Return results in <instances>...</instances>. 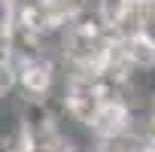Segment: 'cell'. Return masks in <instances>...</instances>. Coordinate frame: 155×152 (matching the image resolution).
<instances>
[{
  "mask_svg": "<svg viewBox=\"0 0 155 152\" xmlns=\"http://www.w3.org/2000/svg\"><path fill=\"white\" fill-rule=\"evenodd\" d=\"M91 140H113L122 134H134V110L128 104L119 101H107L101 107V113L94 116V122L88 125Z\"/></svg>",
  "mask_w": 155,
  "mask_h": 152,
  "instance_id": "obj_1",
  "label": "cell"
},
{
  "mask_svg": "<svg viewBox=\"0 0 155 152\" xmlns=\"http://www.w3.org/2000/svg\"><path fill=\"white\" fill-rule=\"evenodd\" d=\"M122 43H125V55H128L134 73H143V76L155 73V40L149 34H137Z\"/></svg>",
  "mask_w": 155,
  "mask_h": 152,
  "instance_id": "obj_2",
  "label": "cell"
}]
</instances>
